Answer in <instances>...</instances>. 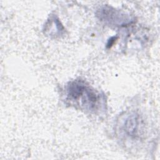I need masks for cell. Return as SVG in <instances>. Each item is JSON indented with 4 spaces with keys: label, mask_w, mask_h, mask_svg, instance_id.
Returning a JSON list of instances; mask_svg holds the SVG:
<instances>
[{
    "label": "cell",
    "mask_w": 160,
    "mask_h": 160,
    "mask_svg": "<svg viewBox=\"0 0 160 160\" xmlns=\"http://www.w3.org/2000/svg\"><path fill=\"white\" fill-rule=\"evenodd\" d=\"M66 100L90 112H97L104 106V96L82 80H75L68 84Z\"/></svg>",
    "instance_id": "obj_1"
},
{
    "label": "cell",
    "mask_w": 160,
    "mask_h": 160,
    "mask_svg": "<svg viewBox=\"0 0 160 160\" xmlns=\"http://www.w3.org/2000/svg\"><path fill=\"white\" fill-rule=\"evenodd\" d=\"M98 16L101 21L115 26H126L131 21L128 15L108 6L102 7L98 11Z\"/></svg>",
    "instance_id": "obj_2"
},
{
    "label": "cell",
    "mask_w": 160,
    "mask_h": 160,
    "mask_svg": "<svg viewBox=\"0 0 160 160\" xmlns=\"http://www.w3.org/2000/svg\"><path fill=\"white\" fill-rule=\"evenodd\" d=\"M142 126V121L139 115L132 112L125 118L121 128L126 135L136 138L139 136Z\"/></svg>",
    "instance_id": "obj_3"
}]
</instances>
